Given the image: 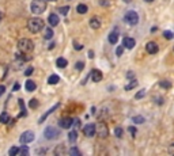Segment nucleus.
I'll return each instance as SVG.
<instances>
[{
  "label": "nucleus",
  "instance_id": "nucleus-1",
  "mask_svg": "<svg viewBox=\"0 0 174 156\" xmlns=\"http://www.w3.org/2000/svg\"><path fill=\"white\" fill-rule=\"evenodd\" d=\"M27 28L32 33L37 34V33H39L44 28V21L41 18H32V19H29Z\"/></svg>",
  "mask_w": 174,
  "mask_h": 156
},
{
  "label": "nucleus",
  "instance_id": "nucleus-2",
  "mask_svg": "<svg viewBox=\"0 0 174 156\" xmlns=\"http://www.w3.org/2000/svg\"><path fill=\"white\" fill-rule=\"evenodd\" d=\"M30 8H32L33 14L36 15L42 14L46 10V0H33L32 4H30Z\"/></svg>",
  "mask_w": 174,
  "mask_h": 156
},
{
  "label": "nucleus",
  "instance_id": "nucleus-3",
  "mask_svg": "<svg viewBox=\"0 0 174 156\" xmlns=\"http://www.w3.org/2000/svg\"><path fill=\"white\" fill-rule=\"evenodd\" d=\"M18 48H19V50H21L22 53H30V52L34 49V43H33L32 39L23 38V39H19Z\"/></svg>",
  "mask_w": 174,
  "mask_h": 156
},
{
  "label": "nucleus",
  "instance_id": "nucleus-4",
  "mask_svg": "<svg viewBox=\"0 0 174 156\" xmlns=\"http://www.w3.org/2000/svg\"><path fill=\"white\" fill-rule=\"evenodd\" d=\"M124 22L128 23L129 26H136L139 22V15L136 11H128L124 16Z\"/></svg>",
  "mask_w": 174,
  "mask_h": 156
},
{
  "label": "nucleus",
  "instance_id": "nucleus-5",
  "mask_svg": "<svg viewBox=\"0 0 174 156\" xmlns=\"http://www.w3.org/2000/svg\"><path fill=\"white\" fill-rule=\"evenodd\" d=\"M59 130H57L56 128H53V126H46L45 130H44V136H45L46 140H56L57 137H59Z\"/></svg>",
  "mask_w": 174,
  "mask_h": 156
},
{
  "label": "nucleus",
  "instance_id": "nucleus-6",
  "mask_svg": "<svg viewBox=\"0 0 174 156\" xmlns=\"http://www.w3.org/2000/svg\"><path fill=\"white\" fill-rule=\"evenodd\" d=\"M19 141H21V144H29V142L34 141V133L32 130H27L25 133H22Z\"/></svg>",
  "mask_w": 174,
  "mask_h": 156
},
{
  "label": "nucleus",
  "instance_id": "nucleus-7",
  "mask_svg": "<svg viewBox=\"0 0 174 156\" xmlns=\"http://www.w3.org/2000/svg\"><path fill=\"white\" fill-rule=\"evenodd\" d=\"M97 133H98V136H100L101 138H105L109 135V129H107V126L103 124V122H101V124H98V126H97Z\"/></svg>",
  "mask_w": 174,
  "mask_h": 156
},
{
  "label": "nucleus",
  "instance_id": "nucleus-8",
  "mask_svg": "<svg viewBox=\"0 0 174 156\" xmlns=\"http://www.w3.org/2000/svg\"><path fill=\"white\" fill-rule=\"evenodd\" d=\"M83 133H84L87 137H92V136L97 133V126L95 124H87L83 128Z\"/></svg>",
  "mask_w": 174,
  "mask_h": 156
},
{
  "label": "nucleus",
  "instance_id": "nucleus-9",
  "mask_svg": "<svg viewBox=\"0 0 174 156\" xmlns=\"http://www.w3.org/2000/svg\"><path fill=\"white\" fill-rule=\"evenodd\" d=\"M146 50L148 54H155L158 53V50H159V46H158V43L154 42V41H150V42H147L146 45Z\"/></svg>",
  "mask_w": 174,
  "mask_h": 156
},
{
  "label": "nucleus",
  "instance_id": "nucleus-10",
  "mask_svg": "<svg viewBox=\"0 0 174 156\" xmlns=\"http://www.w3.org/2000/svg\"><path fill=\"white\" fill-rule=\"evenodd\" d=\"M59 125H60V128L63 129H69L74 125V120L71 117H65V118H61L59 121Z\"/></svg>",
  "mask_w": 174,
  "mask_h": 156
},
{
  "label": "nucleus",
  "instance_id": "nucleus-11",
  "mask_svg": "<svg viewBox=\"0 0 174 156\" xmlns=\"http://www.w3.org/2000/svg\"><path fill=\"white\" fill-rule=\"evenodd\" d=\"M90 78H91L92 82H95V83L101 82L102 80V72L100 69H92L91 73H90Z\"/></svg>",
  "mask_w": 174,
  "mask_h": 156
},
{
  "label": "nucleus",
  "instance_id": "nucleus-12",
  "mask_svg": "<svg viewBox=\"0 0 174 156\" xmlns=\"http://www.w3.org/2000/svg\"><path fill=\"white\" fill-rule=\"evenodd\" d=\"M59 106H60V103H57V105H54V106H52V107H50V109H49V110H48V111H45V114H44L42 117H41V118H39V120H38V122H39V124H42L44 121H45L46 118L49 117L50 114L53 113V111L56 110V109H59Z\"/></svg>",
  "mask_w": 174,
  "mask_h": 156
},
{
  "label": "nucleus",
  "instance_id": "nucleus-13",
  "mask_svg": "<svg viewBox=\"0 0 174 156\" xmlns=\"http://www.w3.org/2000/svg\"><path fill=\"white\" fill-rule=\"evenodd\" d=\"M135 39L131 38V37H125L124 41H122V45L127 48V49H132V48H135Z\"/></svg>",
  "mask_w": 174,
  "mask_h": 156
},
{
  "label": "nucleus",
  "instance_id": "nucleus-14",
  "mask_svg": "<svg viewBox=\"0 0 174 156\" xmlns=\"http://www.w3.org/2000/svg\"><path fill=\"white\" fill-rule=\"evenodd\" d=\"M59 15L56 14H50L49 15V18H48V22H49V26H57L59 25Z\"/></svg>",
  "mask_w": 174,
  "mask_h": 156
},
{
  "label": "nucleus",
  "instance_id": "nucleus-15",
  "mask_svg": "<svg viewBox=\"0 0 174 156\" xmlns=\"http://www.w3.org/2000/svg\"><path fill=\"white\" fill-rule=\"evenodd\" d=\"M25 88H26V91H29V92H32V91H34V90L37 88V84L33 80H26V84H25Z\"/></svg>",
  "mask_w": 174,
  "mask_h": 156
},
{
  "label": "nucleus",
  "instance_id": "nucleus-16",
  "mask_svg": "<svg viewBox=\"0 0 174 156\" xmlns=\"http://www.w3.org/2000/svg\"><path fill=\"white\" fill-rule=\"evenodd\" d=\"M118 41V30H116V31H112L109 34V42L110 43H116Z\"/></svg>",
  "mask_w": 174,
  "mask_h": 156
},
{
  "label": "nucleus",
  "instance_id": "nucleus-17",
  "mask_svg": "<svg viewBox=\"0 0 174 156\" xmlns=\"http://www.w3.org/2000/svg\"><path fill=\"white\" fill-rule=\"evenodd\" d=\"M56 65L59 68H65L68 65V61L65 60L64 57H59V58H57V61H56Z\"/></svg>",
  "mask_w": 174,
  "mask_h": 156
},
{
  "label": "nucleus",
  "instance_id": "nucleus-18",
  "mask_svg": "<svg viewBox=\"0 0 174 156\" xmlns=\"http://www.w3.org/2000/svg\"><path fill=\"white\" fill-rule=\"evenodd\" d=\"M18 103H19V107H21V117H26V115H27V111H26V107H25V102H23V99H19Z\"/></svg>",
  "mask_w": 174,
  "mask_h": 156
},
{
  "label": "nucleus",
  "instance_id": "nucleus-19",
  "mask_svg": "<svg viewBox=\"0 0 174 156\" xmlns=\"http://www.w3.org/2000/svg\"><path fill=\"white\" fill-rule=\"evenodd\" d=\"M8 121H10V115H8L7 111H3V113L0 114V124H7Z\"/></svg>",
  "mask_w": 174,
  "mask_h": 156
},
{
  "label": "nucleus",
  "instance_id": "nucleus-20",
  "mask_svg": "<svg viewBox=\"0 0 174 156\" xmlns=\"http://www.w3.org/2000/svg\"><path fill=\"white\" fill-rule=\"evenodd\" d=\"M90 26H91V28H100V26H101L100 19L91 18V19H90Z\"/></svg>",
  "mask_w": 174,
  "mask_h": 156
},
{
  "label": "nucleus",
  "instance_id": "nucleus-21",
  "mask_svg": "<svg viewBox=\"0 0 174 156\" xmlns=\"http://www.w3.org/2000/svg\"><path fill=\"white\" fill-rule=\"evenodd\" d=\"M76 138H78V132L76 130H71L69 133H68V140L71 142H75L76 141Z\"/></svg>",
  "mask_w": 174,
  "mask_h": 156
},
{
  "label": "nucleus",
  "instance_id": "nucleus-22",
  "mask_svg": "<svg viewBox=\"0 0 174 156\" xmlns=\"http://www.w3.org/2000/svg\"><path fill=\"white\" fill-rule=\"evenodd\" d=\"M59 80H60V78H59L57 75H52V76H49V79H48V84H57Z\"/></svg>",
  "mask_w": 174,
  "mask_h": 156
},
{
  "label": "nucleus",
  "instance_id": "nucleus-23",
  "mask_svg": "<svg viewBox=\"0 0 174 156\" xmlns=\"http://www.w3.org/2000/svg\"><path fill=\"white\" fill-rule=\"evenodd\" d=\"M136 85H137V80H136V79H132L131 83H128V84L125 85V91H129V90L135 88Z\"/></svg>",
  "mask_w": 174,
  "mask_h": 156
},
{
  "label": "nucleus",
  "instance_id": "nucleus-24",
  "mask_svg": "<svg viewBox=\"0 0 174 156\" xmlns=\"http://www.w3.org/2000/svg\"><path fill=\"white\" fill-rule=\"evenodd\" d=\"M52 37H53V30L49 28V27H46L45 28V33H44V38H45V39H50Z\"/></svg>",
  "mask_w": 174,
  "mask_h": 156
},
{
  "label": "nucleus",
  "instance_id": "nucleus-25",
  "mask_svg": "<svg viewBox=\"0 0 174 156\" xmlns=\"http://www.w3.org/2000/svg\"><path fill=\"white\" fill-rule=\"evenodd\" d=\"M87 6L86 4H78V7H76V11H78L79 14H86L87 12Z\"/></svg>",
  "mask_w": 174,
  "mask_h": 156
},
{
  "label": "nucleus",
  "instance_id": "nucleus-26",
  "mask_svg": "<svg viewBox=\"0 0 174 156\" xmlns=\"http://www.w3.org/2000/svg\"><path fill=\"white\" fill-rule=\"evenodd\" d=\"M18 153H21V149L18 147H11L10 151H8V155L10 156H15V155H18Z\"/></svg>",
  "mask_w": 174,
  "mask_h": 156
},
{
  "label": "nucleus",
  "instance_id": "nucleus-27",
  "mask_svg": "<svg viewBox=\"0 0 174 156\" xmlns=\"http://www.w3.org/2000/svg\"><path fill=\"white\" fill-rule=\"evenodd\" d=\"M159 85L162 87V88H167V90H169V88L171 87V83L169 82V80H160V82H159Z\"/></svg>",
  "mask_w": 174,
  "mask_h": 156
},
{
  "label": "nucleus",
  "instance_id": "nucleus-28",
  "mask_svg": "<svg viewBox=\"0 0 174 156\" xmlns=\"http://www.w3.org/2000/svg\"><path fill=\"white\" fill-rule=\"evenodd\" d=\"M69 155H74V156H80L82 155V153H80V151H79L78 148H76V147H72L71 149H69Z\"/></svg>",
  "mask_w": 174,
  "mask_h": 156
},
{
  "label": "nucleus",
  "instance_id": "nucleus-29",
  "mask_svg": "<svg viewBox=\"0 0 174 156\" xmlns=\"http://www.w3.org/2000/svg\"><path fill=\"white\" fill-rule=\"evenodd\" d=\"M132 121H133L135 124H144V117H142V115H136V117L132 118Z\"/></svg>",
  "mask_w": 174,
  "mask_h": 156
},
{
  "label": "nucleus",
  "instance_id": "nucleus-30",
  "mask_svg": "<svg viewBox=\"0 0 174 156\" xmlns=\"http://www.w3.org/2000/svg\"><path fill=\"white\" fill-rule=\"evenodd\" d=\"M29 106L32 107V109H37V107H38V100L33 98V99L29 102Z\"/></svg>",
  "mask_w": 174,
  "mask_h": 156
},
{
  "label": "nucleus",
  "instance_id": "nucleus-31",
  "mask_svg": "<svg viewBox=\"0 0 174 156\" xmlns=\"http://www.w3.org/2000/svg\"><path fill=\"white\" fill-rule=\"evenodd\" d=\"M68 11H69V7H68V6H65V7H60V8H59V12H60L61 15H67V14H68Z\"/></svg>",
  "mask_w": 174,
  "mask_h": 156
},
{
  "label": "nucleus",
  "instance_id": "nucleus-32",
  "mask_svg": "<svg viewBox=\"0 0 174 156\" xmlns=\"http://www.w3.org/2000/svg\"><path fill=\"white\" fill-rule=\"evenodd\" d=\"M163 37H165L166 39H171V38L174 37V34H173L171 31H169V30H166V31H163Z\"/></svg>",
  "mask_w": 174,
  "mask_h": 156
},
{
  "label": "nucleus",
  "instance_id": "nucleus-33",
  "mask_svg": "<svg viewBox=\"0 0 174 156\" xmlns=\"http://www.w3.org/2000/svg\"><path fill=\"white\" fill-rule=\"evenodd\" d=\"M21 155L22 156H27L29 155V148H27V145H23L21 148Z\"/></svg>",
  "mask_w": 174,
  "mask_h": 156
},
{
  "label": "nucleus",
  "instance_id": "nucleus-34",
  "mask_svg": "<svg viewBox=\"0 0 174 156\" xmlns=\"http://www.w3.org/2000/svg\"><path fill=\"white\" fill-rule=\"evenodd\" d=\"M114 135H116V137L121 138V137H122V129H121V128H116V129H114Z\"/></svg>",
  "mask_w": 174,
  "mask_h": 156
},
{
  "label": "nucleus",
  "instance_id": "nucleus-35",
  "mask_svg": "<svg viewBox=\"0 0 174 156\" xmlns=\"http://www.w3.org/2000/svg\"><path fill=\"white\" fill-rule=\"evenodd\" d=\"M146 95V90H140V91L137 92V94H136V99H140V98H143V96Z\"/></svg>",
  "mask_w": 174,
  "mask_h": 156
},
{
  "label": "nucleus",
  "instance_id": "nucleus-36",
  "mask_svg": "<svg viewBox=\"0 0 174 156\" xmlns=\"http://www.w3.org/2000/svg\"><path fill=\"white\" fill-rule=\"evenodd\" d=\"M75 68H76L78 71H82L83 68H84V63H82V61H78V63H76V65H75Z\"/></svg>",
  "mask_w": 174,
  "mask_h": 156
},
{
  "label": "nucleus",
  "instance_id": "nucleus-37",
  "mask_svg": "<svg viewBox=\"0 0 174 156\" xmlns=\"http://www.w3.org/2000/svg\"><path fill=\"white\" fill-rule=\"evenodd\" d=\"M54 153H56V155H59V153H64V147H63V145H61V147H57L56 151H54Z\"/></svg>",
  "mask_w": 174,
  "mask_h": 156
},
{
  "label": "nucleus",
  "instance_id": "nucleus-38",
  "mask_svg": "<svg viewBox=\"0 0 174 156\" xmlns=\"http://www.w3.org/2000/svg\"><path fill=\"white\" fill-rule=\"evenodd\" d=\"M128 132L131 133L132 136H136V128H135V126H129V128H128Z\"/></svg>",
  "mask_w": 174,
  "mask_h": 156
},
{
  "label": "nucleus",
  "instance_id": "nucleus-39",
  "mask_svg": "<svg viewBox=\"0 0 174 156\" xmlns=\"http://www.w3.org/2000/svg\"><path fill=\"white\" fill-rule=\"evenodd\" d=\"M33 71H34V68H33V67H29L25 71V75H26V76H29V75H32V73H33Z\"/></svg>",
  "mask_w": 174,
  "mask_h": 156
},
{
  "label": "nucleus",
  "instance_id": "nucleus-40",
  "mask_svg": "<svg viewBox=\"0 0 174 156\" xmlns=\"http://www.w3.org/2000/svg\"><path fill=\"white\" fill-rule=\"evenodd\" d=\"M122 50H124V45H122V46H117V56L118 57L122 54Z\"/></svg>",
  "mask_w": 174,
  "mask_h": 156
},
{
  "label": "nucleus",
  "instance_id": "nucleus-41",
  "mask_svg": "<svg viewBox=\"0 0 174 156\" xmlns=\"http://www.w3.org/2000/svg\"><path fill=\"white\" fill-rule=\"evenodd\" d=\"M155 103L156 105H162V103H163V99H162V98H155Z\"/></svg>",
  "mask_w": 174,
  "mask_h": 156
},
{
  "label": "nucleus",
  "instance_id": "nucleus-42",
  "mask_svg": "<svg viewBox=\"0 0 174 156\" xmlns=\"http://www.w3.org/2000/svg\"><path fill=\"white\" fill-rule=\"evenodd\" d=\"M74 45H75V49L76 50H82L83 49V45H78L76 42H74Z\"/></svg>",
  "mask_w": 174,
  "mask_h": 156
},
{
  "label": "nucleus",
  "instance_id": "nucleus-43",
  "mask_svg": "<svg viewBox=\"0 0 174 156\" xmlns=\"http://www.w3.org/2000/svg\"><path fill=\"white\" fill-rule=\"evenodd\" d=\"M4 92H6V87H4V85H0V96L3 95Z\"/></svg>",
  "mask_w": 174,
  "mask_h": 156
},
{
  "label": "nucleus",
  "instance_id": "nucleus-44",
  "mask_svg": "<svg viewBox=\"0 0 174 156\" xmlns=\"http://www.w3.org/2000/svg\"><path fill=\"white\" fill-rule=\"evenodd\" d=\"M100 4L101 6H109V1H107V0H101Z\"/></svg>",
  "mask_w": 174,
  "mask_h": 156
},
{
  "label": "nucleus",
  "instance_id": "nucleus-45",
  "mask_svg": "<svg viewBox=\"0 0 174 156\" xmlns=\"http://www.w3.org/2000/svg\"><path fill=\"white\" fill-rule=\"evenodd\" d=\"M19 88H21V85H19V83H16V84H14V88L12 90H14V91H18Z\"/></svg>",
  "mask_w": 174,
  "mask_h": 156
},
{
  "label": "nucleus",
  "instance_id": "nucleus-46",
  "mask_svg": "<svg viewBox=\"0 0 174 156\" xmlns=\"http://www.w3.org/2000/svg\"><path fill=\"white\" fill-rule=\"evenodd\" d=\"M127 76H128L131 80H132V79H135V78H133V72H128V73H127Z\"/></svg>",
  "mask_w": 174,
  "mask_h": 156
},
{
  "label": "nucleus",
  "instance_id": "nucleus-47",
  "mask_svg": "<svg viewBox=\"0 0 174 156\" xmlns=\"http://www.w3.org/2000/svg\"><path fill=\"white\" fill-rule=\"evenodd\" d=\"M89 57H91V58L94 57V52H92V50H90L89 52Z\"/></svg>",
  "mask_w": 174,
  "mask_h": 156
},
{
  "label": "nucleus",
  "instance_id": "nucleus-48",
  "mask_svg": "<svg viewBox=\"0 0 174 156\" xmlns=\"http://www.w3.org/2000/svg\"><path fill=\"white\" fill-rule=\"evenodd\" d=\"M144 1H147V3H153L154 0H144Z\"/></svg>",
  "mask_w": 174,
  "mask_h": 156
},
{
  "label": "nucleus",
  "instance_id": "nucleus-49",
  "mask_svg": "<svg viewBox=\"0 0 174 156\" xmlns=\"http://www.w3.org/2000/svg\"><path fill=\"white\" fill-rule=\"evenodd\" d=\"M1 16H3V14H1V12H0V21H1Z\"/></svg>",
  "mask_w": 174,
  "mask_h": 156
},
{
  "label": "nucleus",
  "instance_id": "nucleus-50",
  "mask_svg": "<svg viewBox=\"0 0 174 156\" xmlns=\"http://www.w3.org/2000/svg\"><path fill=\"white\" fill-rule=\"evenodd\" d=\"M124 1H125V3H129V1H131V0H124Z\"/></svg>",
  "mask_w": 174,
  "mask_h": 156
},
{
  "label": "nucleus",
  "instance_id": "nucleus-51",
  "mask_svg": "<svg viewBox=\"0 0 174 156\" xmlns=\"http://www.w3.org/2000/svg\"><path fill=\"white\" fill-rule=\"evenodd\" d=\"M46 1H54V0H46Z\"/></svg>",
  "mask_w": 174,
  "mask_h": 156
}]
</instances>
